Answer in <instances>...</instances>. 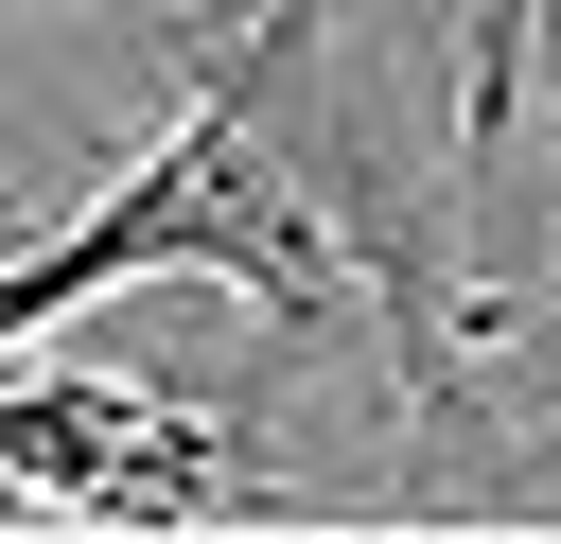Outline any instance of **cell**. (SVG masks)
<instances>
[{"label":"cell","instance_id":"obj_4","mask_svg":"<svg viewBox=\"0 0 561 544\" xmlns=\"http://www.w3.org/2000/svg\"><path fill=\"white\" fill-rule=\"evenodd\" d=\"M35 18H105V35H158V53H175V88H193V70H228V53H245L280 0H35Z\"/></svg>","mask_w":561,"mask_h":544},{"label":"cell","instance_id":"obj_2","mask_svg":"<svg viewBox=\"0 0 561 544\" xmlns=\"http://www.w3.org/2000/svg\"><path fill=\"white\" fill-rule=\"evenodd\" d=\"M0 474L35 491V526H280V509H316L228 404L140 386V369H35V351H0Z\"/></svg>","mask_w":561,"mask_h":544},{"label":"cell","instance_id":"obj_5","mask_svg":"<svg viewBox=\"0 0 561 544\" xmlns=\"http://www.w3.org/2000/svg\"><path fill=\"white\" fill-rule=\"evenodd\" d=\"M0 526H35V491H18V474H0Z\"/></svg>","mask_w":561,"mask_h":544},{"label":"cell","instance_id":"obj_3","mask_svg":"<svg viewBox=\"0 0 561 544\" xmlns=\"http://www.w3.org/2000/svg\"><path fill=\"white\" fill-rule=\"evenodd\" d=\"M298 18H351V0H298ZM561 53V0H473V35H456V158H491L508 123H526V70Z\"/></svg>","mask_w":561,"mask_h":544},{"label":"cell","instance_id":"obj_1","mask_svg":"<svg viewBox=\"0 0 561 544\" xmlns=\"http://www.w3.org/2000/svg\"><path fill=\"white\" fill-rule=\"evenodd\" d=\"M123 281H245L263 316H351V246H333V211H316V175H298L263 88L193 70L175 123L88 211H0V351H53Z\"/></svg>","mask_w":561,"mask_h":544}]
</instances>
